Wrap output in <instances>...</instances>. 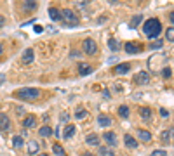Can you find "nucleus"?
<instances>
[{"mask_svg":"<svg viewBox=\"0 0 174 156\" xmlns=\"http://www.w3.org/2000/svg\"><path fill=\"white\" fill-rule=\"evenodd\" d=\"M52 151H54V154H56V156H64V154H66V153H64V149H63V146L57 144V142L52 146Z\"/></svg>","mask_w":174,"mask_h":156,"instance_id":"23","label":"nucleus"},{"mask_svg":"<svg viewBox=\"0 0 174 156\" xmlns=\"http://www.w3.org/2000/svg\"><path fill=\"white\" fill-rule=\"evenodd\" d=\"M35 123H37L35 115H26V116H24V120L21 122V125H23L24 128H31V127H35Z\"/></svg>","mask_w":174,"mask_h":156,"instance_id":"9","label":"nucleus"},{"mask_svg":"<svg viewBox=\"0 0 174 156\" xmlns=\"http://www.w3.org/2000/svg\"><path fill=\"white\" fill-rule=\"evenodd\" d=\"M4 80H5V75H0V85L4 83Z\"/></svg>","mask_w":174,"mask_h":156,"instance_id":"41","label":"nucleus"},{"mask_svg":"<svg viewBox=\"0 0 174 156\" xmlns=\"http://www.w3.org/2000/svg\"><path fill=\"white\" fill-rule=\"evenodd\" d=\"M38 149H40V144H38L35 139H31L30 142H28V154H38Z\"/></svg>","mask_w":174,"mask_h":156,"instance_id":"14","label":"nucleus"},{"mask_svg":"<svg viewBox=\"0 0 174 156\" xmlns=\"http://www.w3.org/2000/svg\"><path fill=\"white\" fill-rule=\"evenodd\" d=\"M138 137H139L143 142H150L151 141V134L148 132V130H143V128L138 130Z\"/></svg>","mask_w":174,"mask_h":156,"instance_id":"18","label":"nucleus"},{"mask_svg":"<svg viewBox=\"0 0 174 156\" xmlns=\"http://www.w3.org/2000/svg\"><path fill=\"white\" fill-rule=\"evenodd\" d=\"M124 144H125V148H129V149H136L138 148V141L133 137V135H124Z\"/></svg>","mask_w":174,"mask_h":156,"instance_id":"11","label":"nucleus"},{"mask_svg":"<svg viewBox=\"0 0 174 156\" xmlns=\"http://www.w3.org/2000/svg\"><path fill=\"white\" fill-rule=\"evenodd\" d=\"M79 73L82 75V76H87V75H91V73H92V68L89 66V64L82 63V64L79 66Z\"/></svg>","mask_w":174,"mask_h":156,"instance_id":"20","label":"nucleus"},{"mask_svg":"<svg viewBox=\"0 0 174 156\" xmlns=\"http://www.w3.org/2000/svg\"><path fill=\"white\" fill-rule=\"evenodd\" d=\"M16 113H18V115H23L24 109H23V108H16Z\"/></svg>","mask_w":174,"mask_h":156,"instance_id":"38","label":"nucleus"},{"mask_svg":"<svg viewBox=\"0 0 174 156\" xmlns=\"http://www.w3.org/2000/svg\"><path fill=\"white\" fill-rule=\"evenodd\" d=\"M141 21H143V16H141V14H136L133 19H131V28H136V26L139 24Z\"/></svg>","mask_w":174,"mask_h":156,"instance_id":"26","label":"nucleus"},{"mask_svg":"<svg viewBox=\"0 0 174 156\" xmlns=\"http://www.w3.org/2000/svg\"><path fill=\"white\" fill-rule=\"evenodd\" d=\"M166 154H167V153L164 151V149H157V151L151 153V156H166Z\"/></svg>","mask_w":174,"mask_h":156,"instance_id":"32","label":"nucleus"},{"mask_svg":"<svg viewBox=\"0 0 174 156\" xmlns=\"http://www.w3.org/2000/svg\"><path fill=\"white\" fill-rule=\"evenodd\" d=\"M172 135H174V128H169V130H164L162 134H160V137H162V141L166 142V144H169Z\"/></svg>","mask_w":174,"mask_h":156,"instance_id":"19","label":"nucleus"},{"mask_svg":"<svg viewBox=\"0 0 174 156\" xmlns=\"http://www.w3.org/2000/svg\"><path fill=\"white\" fill-rule=\"evenodd\" d=\"M84 156H94V154H91V153H85V154H84Z\"/></svg>","mask_w":174,"mask_h":156,"instance_id":"44","label":"nucleus"},{"mask_svg":"<svg viewBox=\"0 0 174 156\" xmlns=\"http://www.w3.org/2000/svg\"><path fill=\"white\" fill-rule=\"evenodd\" d=\"M160 115H162V116H164V118H167V116H169V113H167V111H166V109H160Z\"/></svg>","mask_w":174,"mask_h":156,"instance_id":"37","label":"nucleus"},{"mask_svg":"<svg viewBox=\"0 0 174 156\" xmlns=\"http://www.w3.org/2000/svg\"><path fill=\"white\" fill-rule=\"evenodd\" d=\"M160 31H162V24L155 18L146 19V23L143 24V33L146 35V38H157L160 35Z\"/></svg>","mask_w":174,"mask_h":156,"instance_id":"1","label":"nucleus"},{"mask_svg":"<svg viewBox=\"0 0 174 156\" xmlns=\"http://www.w3.org/2000/svg\"><path fill=\"white\" fill-rule=\"evenodd\" d=\"M105 142L106 144H110V146H117L118 144V139H117V135L113 134V132H105Z\"/></svg>","mask_w":174,"mask_h":156,"instance_id":"10","label":"nucleus"},{"mask_svg":"<svg viewBox=\"0 0 174 156\" xmlns=\"http://www.w3.org/2000/svg\"><path fill=\"white\" fill-rule=\"evenodd\" d=\"M108 2H110V4H117L118 0H108Z\"/></svg>","mask_w":174,"mask_h":156,"instance_id":"43","label":"nucleus"},{"mask_svg":"<svg viewBox=\"0 0 174 156\" xmlns=\"http://www.w3.org/2000/svg\"><path fill=\"white\" fill-rule=\"evenodd\" d=\"M35 31H37V33H42V26H35Z\"/></svg>","mask_w":174,"mask_h":156,"instance_id":"40","label":"nucleus"},{"mask_svg":"<svg viewBox=\"0 0 174 156\" xmlns=\"http://www.w3.org/2000/svg\"><path fill=\"white\" fill-rule=\"evenodd\" d=\"M75 132H77V127L72 125V123H68L63 130V139H72L73 135H75Z\"/></svg>","mask_w":174,"mask_h":156,"instance_id":"8","label":"nucleus"},{"mask_svg":"<svg viewBox=\"0 0 174 156\" xmlns=\"http://www.w3.org/2000/svg\"><path fill=\"white\" fill-rule=\"evenodd\" d=\"M38 134H40V137H51V135H52V128H51L49 125H46L38 130Z\"/></svg>","mask_w":174,"mask_h":156,"instance_id":"21","label":"nucleus"},{"mask_svg":"<svg viewBox=\"0 0 174 156\" xmlns=\"http://www.w3.org/2000/svg\"><path fill=\"white\" fill-rule=\"evenodd\" d=\"M70 56H72V57H80V52L79 50H72V52H70Z\"/></svg>","mask_w":174,"mask_h":156,"instance_id":"36","label":"nucleus"},{"mask_svg":"<svg viewBox=\"0 0 174 156\" xmlns=\"http://www.w3.org/2000/svg\"><path fill=\"white\" fill-rule=\"evenodd\" d=\"M68 113H61V122H68Z\"/></svg>","mask_w":174,"mask_h":156,"instance_id":"35","label":"nucleus"},{"mask_svg":"<svg viewBox=\"0 0 174 156\" xmlns=\"http://www.w3.org/2000/svg\"><path fill=\"white\" fill-rule=\"evenodd\" d=\"M99 154L101 156H115V153L110 151V149H106V148H101L99 149Z\"/></svg>","mask_w":174,"mask_h":156,"instance_id":"30","label":"nucleus"},{"mask_svg":"<svg viewBox=\"0 0 174 156\" xmlns=\"http://www.w3.org/2000/svg\"><path fill=\"white\" fill-rule=\"evenodd\" d=\"M129 113H131V111H129L127 106H120V108H118V116H122V118H127Z\"/></svg>","mask_w":174,"mask_h":156,"instance_id":"28","label":"nucleus"},{"mask_svg":"<svg viewBox=\"0 0 174 156\" xmlns=\"http://www.w3.org/2000/svg\"><path fill=\"white\" fill-rule=\"evenodd\" d=\"M166 38H167L169 42H174V26L167 28V31H166Z\"/></svg>","mask_w":174,"mask_h":156,"instance_id":"29","label":"nucleus"},{"mask_svg":"<svg viewBox=\"0 0 174 156\" xmlns=\"http://www.w3.org/2000/svg\"><path fill=\"white\" fill-rule=\"evenodd\" d=\"M38 89H31V87H24V89H19L16 90L12 96L18 97V99H23V101H35L38 97Z\"/></svg>","mask_w":174,"mask_h":156,"instance_id":"3","label":"nucleus"},{"mask_svg":"<svg viewBox=\"0 0 174 156\" xmlns=\"http://www.w3.org/2000/svg\"><path fill=\"white\" fill-rule=\"evenodd\" d=\"M33 59H35V50L33 49H26V50L23 52V56H21V63L23 64L33 63Z\"/></svg>","mask_w":174,"mask_h":156,"instance_id":"6","label":"nucleus"},{"mask_svg":"<svg viewBox=\"0 0 174 156\" xmlns=\"http://www.w3.org/2000/svg\"><path fill=\"white\" fill-rule=\"evenodd\" d=\"M139 115L143 116L144 120H148L151 116V109L150 108H139Z\"/></svg>","mask_w":174,"mask_h":156,"instance_id":"27","label":"nucleus"},{"mask_svg":"<svg viewBox=\"0 0 174 156\" xmlns=\"http://www.w3.org/2000/svg\"><path fill=\"white\" fill-rule=\"evenodd\" d=\"M162 75H164V78H169L171 75H172V71H171V68H164Z\"/></svg>","mask_w":174,"mask_h":156,"instance_id":"33","label":"nucleus"},{"mask_svg":"<svg viewBox=\"0 0 174 156\" xmlns=\"http://www.w3.org/2000/svg\"><path fill=\"white\" fill-rule=\"evenodd\" d=\"M9 128H11V120L5 113H2L0 115V132H7Z\"/></svg>","mask_w":174,"mask_h":156,"instance_id":"7","label":"nucleus"},{"mask_svg":"<svg viewBox=\"0 0 174 156\" xmlns=\"http://www.w3.org/2000/svg\"><path fill=\"white\" fill-rule=\"evenodd\" d=\"M169 19H171V23L174 24V12H171V16H169Z\"/></svg>","mask_w":174,"mask_h":156,"instance_id":"42","label":"nucleus"},{"mask_svg":"<svg viewBox=\"0 0 174 156\" xmlns=\"http://www.w3.org/2000/svg\"><path fill=\"white\" fill-rule=\"evenodd\" d=\"M40 156H47V154H40Z\"/></svg>","mask_w":174,"mask_h":156,"instance_id":"46","label":"nucleus"},{"mask_svg":"<svg viewBox=\"0 0 174 156\" xmlns=\"http://www.w3.org/2000/svg\"><path fill=\"white\" fill-rule=\"evenodd\" d=\"M59 19L63 21V24L66 26V28H75V26H79V18H77V14L72 9H63V11H59Z\"/></svg>","mask_w":174,"mask_h":156,"instance_id":"2","label":"nucleus"},{"mask_svg":"<svg viewBox=\"0 0 174 156\" xmlns=\"http://www.w3.org/2000/svg\"><path fill=\"white\" fill-rule=\"evenodd\" d=\"M0 54H2V45H0Z\"/></svg>","mask_w":174,"mask_h":156,"instance_id":"45","label":"nucleus"},{"mask_svg":"<svg viewBox=\"0 0 174 156\" xmlns=\"http://www.w3.org/2000/svg\"><path fill=\"white\" fill-rule=\"evenodd\" d=\"M98 125H101V127H110V125H111V118H110V116H106V115H99V116H98Z\"/></svg>","mask_w":174,"mask_h":156,"instance_id":"16","label":"nucleus"},{"mask_svg":"<svg viewBox=\"0 0 174 156\" xmlns=\"http://www.w3.org/2000/svg\"><path fill=\"white\" fill-rule=\"evenodd\" d=\"M85 116H87L85 109H79V111H75V118L77 120H82V118H85Z\"/></svg>","mask_w":174,"mask_h":156,"instance_id":"31","label":"nucleus"},{"mask_svg":"<svg viewBox=\"0 0 174 156\" xmlns=\"http://www.w3.org/2000/svg\"><path fill=\"white\" fill-rule=\"evenodd\" d=\"M12 146H14L16 149H19L23 146V137H21V135H14V137H12Z\"/></svg>","mask_w":174,"mask_h":156,"instance_id":"25","label":"nucleus"},{"mask_svg":"<svg viewBox=\"0 0 174 156\" xmlns=\"http://www.w3.org/2000/svg\"><path fill=\"white\" fill-rule=\"evenodd\" d=\"M136 85H146L148 82H150V75L146 73V71H139V73L134 75V80H133Z\"/></svg>","mask_w":174,"mask_h":156,"instance_id":"5","label":"nucleus"},{"mask_svg":"<svg viewBox=\"0 0 174 156\" xmlns=\"http://www.w3.org/2000/svg\"><path fill=\"white\" fill-rule=\"evenodd\" d=\"M160 47H162V40H160V42H155V44L150 45V49H160Z\"/></svg>","mask_w":174,"mask_h":156,"instance_id":"34","label":"nucleus"},{"mask_svg":"<svg viewBox=\"0 0 174 156\" xmlns=\"http://www.w3.org/2000/svg\"><path fill=\"white\" fill-rule=\"evenodd\" d=\"M4 23H5V19H4V16H0V28L4 26Z\"/></svg>","mask_w":174,"mask_h":156,"instance_id":"39","label":"nucleus"},{"mask_svg":"<svg viewBox=\"0 0 174 156\" xmlns=\"http://www.w3.org/2000/svg\"><path fill=\"white\" fill-rule=\"evenodd\" d=\"M49 18L52 19V21H59V11H57L56 7H51L49 9Z\"/></svg>","mask_w":174,"mask_h":156,"instance_id":"24","label":"nucleus"},{"mask_svg":"<svg viewBox=\"0 0 174 156\" xmlns=\"http://www.w3.org/2000/svg\"><path fill=\"white\" fill-rule=\"evenodd\" d=\"M129 71H131V64L129 63H120V64L115 66V73L117 75H125V73H129Z\"/></svg>","mask_w":174,"mask_h":156,"instance_id":"12","label":"nucleus"},{"mask_svg":"<svg viewBox=\"0 0 174 156\" xmlns=\"http://www.w3.org/2000/svg\"><path fill=\"white\" fill-rule=\"evenodd\" d=\"M82 47H84V52H85L87 56H94L96 52H98V45H96V42L92 38H85Z\"/></svg>","mask_w":174,"mask_h":156,"instance_id":"4","label":"nucleus"},{"mask_svg":"<svg viewBox=\"0 0 174 156\" xmlns=\"http://www.w3.org/2000/svg\"><path fill=\"white\" fill-rule=\"evenodd\" d=\"M37 7H38L37 0H24V2H23V11L24 12H31V11H35Z\"/></svg>","mask_w":174,"mask_h":156,"instance_id":"13","label":"nucleus"},{"mask_svg":"<svg viewBox=\"0 0 174 156\" xmlns=\"http://www.w3.org/2000/svg\"><path fill=\"white\" fill-rule=\"evenodd\" d=\"M108 47H110V50L118 52V49H120V42L115 40V38H110V40H108Z\"/></svg>","mask_w":174,"mask_h":156,"instance_id":"22","label":"nucleus"},{"mask_svg":"<svg viewBox=\"0 0 174 156\" xmlns=\"http://www.w3.org/2000/svg\"><path fill=\"white\" fill-rule=\"evenodd\" d=\"M85 142L89 146H99V135H96V134H89L85 137Z\"/></svg>","mask_w":174,"mask_h":156,"instance_id":"17","label":"nucleus"},{"mask_svg":"<svg viewBox=\"0 0 174 156\" xmlns=\"http://www.w3.org/2000/svg\"><path fill=\"white\" fill-rule=\"evenodd\" d=\"M124 49H125V52H127V54H138V52L141 50L139 45L131 44V42H129V44H125V45H124Z\"/></svg>","mask_w":174,"mask_h":156,"instance_id":"15","label":"nucleus"}]
</instances>
